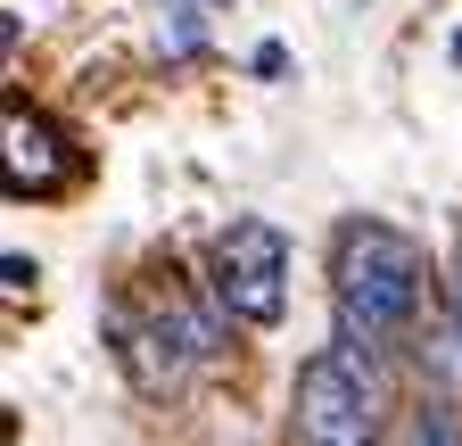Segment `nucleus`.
Instances as JSON below:
<instances>
[{
	"mask_svg": "<svg viewBox=\"0 0 462 446\" xmlns=\"http://www.w3.org/2000/svg\"><path fill=\"white\" fill-rule=\"evenodd\" d=\"M215 306L248 330H273L289 314V240L264 215H231V232L215 240Z\"/></svg>",
	"mask_w": 462,
	"mask_h": 446,
	"instance_id": "2",
	"label": "nucleus"
},
{
	"mask_svg": "<svg viewBox=\"0 0 462 446\" xmlns=\"http://www.w3.org/2000/svg\"><path fill=\"white\" fill-rule=\"evenodd\" d=\"M157 42L173 50V59H190V50H199V9H190V0H173V25H157Z\"/></svg>",
	"mask_w": 462,
	"mask_h": 446,
	"instance_id": "5",
	"label": "nucleus"
},
{
	"mask_svg": "<svg viewBox=\"0 0 462 446\" xmlns=\"http://www.w3.org/2000/svg\"><path fill=\"white\" fill-rule=\"evenodd\" d=\"M396 446H462V413H454V397H413V413H404Z\"/></svg>",
	"mask_w": 462,
	"mask_h": 446,
	"instance_id": "4",
	"label": "nucleus"
},
{
	"mask_svg": "<svg viewBox=\"0 0 462 446\" xmlns=\"http://www.w3.org/2000/svg\"><path fill=\"white\" fill-rule=\"evenodd\" d=\"M298 446H380V388L372 364L322 348L298 372Z\"/></svg>",
	"mask_w": 462,
	"mask_h": 446,
	"instance_id": "3",
	"label": "nucleus"
},
{
	"mask_svg": "<svg viewBox=\"0 0 462 446\" xmlns=\"http://www.w3.org/2000/svg\"><path fill=\"white\" fill-rule=\"evenodd\" d=\"M446 314H454V348H462V256H454V282H446Z\"/></svg>",
	"mask_w": 462,
	"mask_h": 446,
	"instance_id": "6",
	"label": "nucleus"
},
{
	"mask_svg": "<svg viewBox=\"0 0 462 446\" xmlns=\"http://www.w3.org/2000/svg\"><path fill=\"white\" fill-rule=\"evenodd\" d=\"M330 282H338V348L346 356H388L421 330V306H430V248L396 223H372L356 215L338 232V256H330Z\"/></svg>",
	"mask_w": 462,
	"mask_h": 446,
	"instance_id": "1",
	"label": "nucleus"
}]
</instances>
